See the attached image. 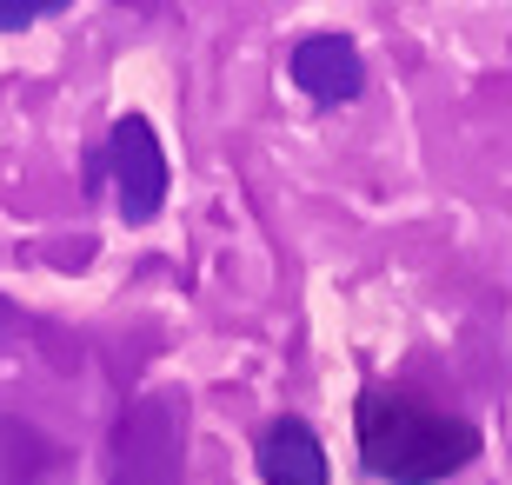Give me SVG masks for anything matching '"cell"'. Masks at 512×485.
<instances>
[{
  "label": "cell",
  "instance_id": "cell-1",
  "mask_svg": "<svg viewBox=\"0 0 512 485\" xmlns=\"http://www.w3.org/2000/svg\"><path fill=\"white\" fill-rule=\"evenodd\" d=\"M353 432L366 472L386 485H439L479 459V426L439 412L406 386H366L353 399Z\"/></svg>",
  "mask_w": 512,
  "mask_h": 485
},
{
  "label": "cell",
  "instance_id": "cell-2",
  "mask_svg": "<svg viewBox=\"0 0 512 485\" xmlns=\"http://www.w3.org/2000/svg\"><path fill=\"white\" fill-rule=\"evenodd\" d=\"M187 472V399L147 392L120 412L114 432V479L107 485H180Z\"/></svg>",
  "mask_w": 512,
  "mask_h": 485
},
{
  "label": "cell",
  "instance_id": "cell-3",
  "mask_svg": "<svg viewBox=\"0 0 512 485\" xmlns=\"http://www.w3.org/2000/svg\"><path fill=\"white\" fill-rule=\"evenodd\" d=\"M107 173H114V206L127 226L160 220L167 206V153H160V133H153L147 113H120L114 133H107Z\"/></svg>",
  "mask_w": 512,
  "mask_h": 485
},
{
  "label": "cell",
  "instance_id": "cell-4",
  "mask_svg": "<svg viewBox=\"0 0 512 485\" xmlns=\"http://www.w3.org/2000/svg\"><path fill=\"white\" fill-rule=\"evenodd\" d=\"M286 74L300 94H313L320 107H346V100L366 94V60L346 34H306L286 60Z\"/></svg>",
  "mask_w": 512,
  "mask_h": 485
},
{
  "label": "cell",
  "instance_id": "cell-5",
  "mask_svg": "<svg viewBox=\"0 0 512 485\" xmlns=\"http://www.w3.org/2000/svg\"><path fill=\"white\" fill-rule=\"evenodd\" d=\"M266 485H326V446L313 439L306 419H273L260 432V452H253Z\"/></svg>",
  "mask_w": 512,
  "mask_h": 485
},
{
  "label": "cell",
  "instance_id": "cell-6",
  "mask_svg": "<svg viewBox=\"0 0 512 485\" xmlns=\"http://www.w3.org/2000/svg\"><path fill=\"white\" fill-rule=\"evenodd\" d=\"M54 466H60L54 439H40L27 419H14V412H0V485H40Z\"/></svg>",
  "mask_w": 512,
  "mask_h": 485
},
{
  "label": "cell",
  "instance_id": "cell-7",
  "mask_svg": "<svg viewBox=\"0 0 512 485\" xmlns=\"http://www.w3.org/2000/svg\"><path fill=\"white\" fill-rule=\"evenodd\" d=\"M60 7H74V0H0V34H20V27H34Z\"/></svg>",
  "mask_w": 512,
  "mask_h": 485
},
{
  "label": "cell",
  "instance_id": "cell-8",
  "mask_svg": "<svg viewBox=\"0 0 512 485\" xmlns=\"http://www.w3.org/2000/svg\"><path fill=\"white\" fill-rule=\"evenodd\" d=\"M20 333V313H14V306H7V299H0V346H7V339H14Z\"/></svg>",
  "mask_w": 512,
  "mask_h": 485
}]
</instances>
